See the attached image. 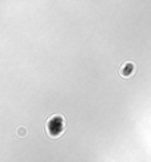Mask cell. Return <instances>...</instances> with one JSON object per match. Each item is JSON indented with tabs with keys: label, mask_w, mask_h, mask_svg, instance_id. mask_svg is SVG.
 <instances>
[{
	"label": "cell",
	"mask_w": 151,
	"mask_h": 162,
	"mask_svg": "<svg viewBox=\"0 0 151 162\" xmlns=\"http://www.w3.org/2000/svg\"><path fill=\"white\" fill-rule=\"evenodd\" d=\"M135 72V65L133 63H124V64L122 65L120 68V75L124 76V77H129V76L134 75Z\"/></svg>",
	"instance_id": "cell-1"
}]
</instances>
